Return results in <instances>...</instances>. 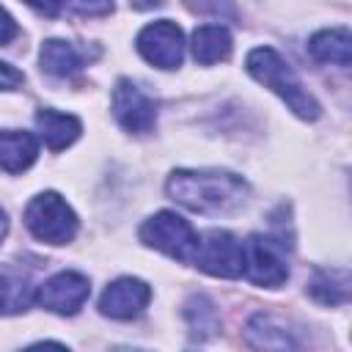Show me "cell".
<instances>
[{
	"instance_id": "14",
	"label": "cell",
	"mask_w": 352,
	"mask_h": 352,
	"mask_svg": "<svg viewBox=\"0 0 352 352\" xmlns=\"http://www.w3.org/2000/svg\"><path fill=\"white\" fill-rule=\"evenodd\" d=\"M349 44H352V36L346 28H330V30H319L311 36L308 52L316 63H336V66L346 69L352 60Z\"/></svg>"
},
{
	"instance_id": "7",
	"label": "cell",
	"mask_w": 352,
	"mask_h": 352,
	"mask_svg": "<svg viewBox=\"0 0 352 352\" xmlns=\"http://www.w3.org/2000/svg\"><path fill=\"white\" fill-rule=\"evenodd\" d=\"M138 52L157 69H176L184 58L182 28L170 19H157L138 33Z\"/></svg>"
},
{
	"instance_id": "2",
	"label": "cell",
	"mask_w": 352,
	"mask_h": 352,
	"mask_svg": "<svg viewBox=\"0 0 352 352\" xmlns=\"http://www.w3.org/2000/svg\"><path fill=\"white\" fill-rule=\"evenodd\" d=\"M245 69L253 80H258L261 85H267L270 91H275L294 116L314 121L319 118L322 107L319 102L308 94V88L300 82V77L294 74V69L280 58V52H275L272 47H256L248 52L245 58Z\"/></svg>"
},
{
	"instance_id": "3",
	"label": "cell",
	"mask_w": 352,
	"mask_h": 352,
	"mask_svg": "<svg viewBox=\"0 0 352 352\" xmlns=\"http://www.w3.org/2000/svg\"><path fill=\"white\" fill-rule=\"evenodd\" d=\"M25 226L38 242L66 245L77 234V214L58 192H38L25 206Z\"/></svg>"
},
{
	"instance_id": "5",
	"label": "cell",
	"mask_w": 352,
	"mask_h": 352,
	"mask_svg": "<svg viewBox=\"0 0 352 352\" xmlns=\"http://www.w3.org/2000/svg\"><path fill=\"white\" fill-rule=\"evenodd\" d=\"M245 248V275L256 286H280L289 278V264H286V242L278 236H264V234H250Z\"/></svg>"
},
{
	"instance_id": "15",
	"label": "cell",
	"mask_w": 352,
	"mask_h": 352,
	"mask_svg": "<svg viewBox=\"0 0 352 352\" xmlns=\"http://www.w3.org/2000/svg\"><path fill=\"white\" fill-rule=\"evenodd\" d=\"M231 33L223 25H201L192 33V58L204 66L220 63L231 55Z\"/></svg>"
},
{
	"instance_id": "24",
	"label": "cell",
	"mask_w": 352,
	"mask_h": 352,
	"mask_svg": "<svg viewBox=\"0 0 352 352\" xmlns=\"http://www.w3.org/2000/svg\"><path fill=\"white\" fill-rule=\"evenodd\" d=\"M113 352H146V349H129V346H121V349H113Z\"/></svg>"
},
{
	"instance_id": "19",
	"label": "cell",
	"mask_w": 352,
	"mask_h": 352,
	"mask_svg": "<svg viewBox=\"0 0 352 352\" xmlns=\"http://www.w3.org/2000/svg\"><path fill=\"white\" fill-rule=\"evenodd\" d=\"M30 286L25 280H14L8 275H0V314H19L30 305Z\"/></svg>"
},
{
	"instance_id": "1",
	"label": "cell",
	"mask_w": 352,
	"mask_h": 352,
	"mask_svg": "<svg viewBox=\"0 0 352 352\" xmlns=\"http://www.w3.org/2000/svg\"><path fill=\"white\" fill-rule=\"evenodd\" d=\"M165 192L201 214L234 212L248 198V184L242 176L228 170H173L168 176Z\"/></svg>"
},
{
	"instance_id": "11",
	"label": "cell",
	"mask_w": 352,
	"mask_h": 352,
	"mask_svg": "<svg viewBox=\"0 0 352 352\" xmlns=\"http://www.w3.org/2000/svg\"><path fill=\"white\" fill-rule=\"evenodd\" d=\"M148 300H151L148 283H143L140 278H118L102 292L99 311L110 319H135L146 311Z\"/></svg>"
},
{
	"instance_id": "6",
	"label": "cell",
	"mask_w": 352,
	"mask_h": 352,
	"mask_svg": "<svg viewBox=\"0 0 352 352\" xmlns=\"http://www.w3.org/2000/svg\"><path fill=\"white\" fill-rule=\"evenodd\" d=\"M192 264L214 278H239L245 272V248L228 231H209L198 236V250Z\"/></svg>"
},
{
	"instance_id": "18",
	"label": "cell",
	"mask_w": 352,
	"mask_h": 352,
	"mask_svg": "<svg viewBox=\"0 0 352 352\" xmlns=\"http://www.w3.org/2000/svg\"><path fill=\"white\" fill-rule=\"evenodd\" d=\"M184 319L190 324V336L198 341H206V338L217 336V330H220L217 311L209 302V297H204V294H192L184 302Z\"/></svg>"
},
{
	"instance_id": "8",
	"label": "cell",
	"mask_w": 352,
	"mask_h": 352,
	"mask_svg": "<svg viewBox=\"0 0 352 352\" xmlns=\"http://www.w3.org/2000/svg\"><path fill=\"white\" fill-rule=\"evenodd\" d=\"M113 116L126 132L146 135L157 124V102L132 80H118L113 88Z\"/></svg>"
},
{
	"instance_id": "20",
	"label": "cell",
	"mask_w": 352,
	"mask_h": 352,
	"mask_svg": "<svg viewBox=\"0 0 352 352\" xmlns=\"http://www.w3.org/2000/svg\"><path fill=\"white\" fill-rule=\"evenodd\" d=\"M25 82V74L19 69H14L11 63L0 60V91H14Z\"/></svg>"
},
{
	"instance_id": "17",
	"label": "cell",
	"mask_w": 352,
	"mask_h": 352,
	"mask_svg": "<svg viewBox=\"0 0 352 352\" xmlns=\"http://www.w3.org/2000/svg\"><path fill=\"white\" fill-rule=\"evenodd\" d=\"M308 292L316 302L322 305H338V302H346V294H349V275L346 270H316L311 283H308Z\"/></svg>"
},
{
	"instance_id": "4",
	"label": "cell",
	"mask_w": 352,
	"mask_h": 352,
	"mask_svg": "<svg viewBox=\"0 0 352 352\" xmlns=\"http://www.w3.org/2000/svg\"><path fill=\"white\" fill-rule=\"evenodd\" d=\"M140 242L176 258L192 264V256L198 250V234L195 228L176 212H157L140 226Z\"/></svg>"
},
{
	"instance_id": "23",
	"label": "cell",
	"mask_w": 352,
	"mask_h": 352,
	"mask_svg": "<svg viewBox=\"0 0 352 352\" xmlns=\"http://www.w3.org/2000/svg\"><path fill=\"white\" fill-rule=\"evenodd\" d=\"M6 231H8V220H6V212L0 209V242H3V236H6Z\"/></svg>"
},
{
	"instance_id": "22",
	"label": "cell",
	"mask_w": 352,
	"mask_h": 352,
	"mask_svg": "<svg viewBox=\"0 0 352 352\" xmlns=\"http://www.w3.org/2000/svg\"><path fill=\"white\" fill-rule=\"evenodd\" d=\"M25 352H69V349L63 344H58V341H38V344L28 346Z\"/></svg>"
},
{
	"instance_id": "10",
	"label": "cell",
	"mask_w": 352,
	"mask_h": 352,
	"mask_svg": "<svg viewBox=\"0 0 352 352\" xmlns=\"http://www.w3.org/2000/svg\"><path fill=\"white\" fill-rule=\"evenodd\" d=\"M245 341L256 352H300V333L278 314H253L245 324Z\"/></svg>"
},
{
	"instance_id": "9",
	"label": "cell",
	"mask_w": 352,
	"mask_h": 352,
	"mask_svg": "<svg viewBox=\"0 0 352 352\" xmlns=\"http://www.w3.org/2000/svg\"><path fill=\"white\" fill-rule=\"evenodd\" d=\"M91 294V283L85 275L80 272H72V270H63L58 275H52L50 280H44L36 292V300L41 308L52 311V314H63V316H72L77 314L85 300Z\"/></svg>"
},
{
	"instance_id": "16",
	"label": "cell",
	"mask_w": 352,
	"mask_h": 352,
	"mask_svg": "<svg viewBox=\"0 0 352 352\" xmlns=\"http://www.w3.org/2000/svg\"><path fill=\"white\" fill-rule=\"evenodd\" d=\"M80 66H82V58H80V52L69 41H63V38L44 41V47H41V69L47 74H52V77H72L74 72H80Z\"/></svg>"
},
{
	"instance_id": "13",
	"label": "cell",
	"mask_w": 352,
	"mask_h": 352,
	"mask_svg": "<svg viewBox=\"0 0 352 352\" xmlns=\"http://www.w3.org/2000/svg\"><path fill=\"white\" fill-rule=\"evenodd\" d=\"M38 157V143L30 132L22 129H3L0 132V168L6 173L28 170Z\"/></svg>"
},
{
	"instance_id": "21",
	"label": "cell",
	"mask_w": 352,
	"mask_h": 352,
	"mask_svg": "<svg viewBox=\"0 0 352 352\" xmlns=\"http://www.w3.org/2000/svg\"><path fill=\"white\" fill-rule=\"evenodd\" d=\"M16 36V22L8 16L6 8H0V44H8Z\"/></svg>"
},
{
	"instance_id": "12",
	"label": "cell",
	"mask_w": 352,
	"mask_h": 352,
	"mask_svg": "<svg viewBox=\"0 0 352 352\" xmlns=\"http://www.w3.org/2000/svg\"><path fill=\"white\" fill-rule=\"evenodd\" d=\"M36 129H38V135L47 143L50 151H60V148L72 146L80 138L82 124L72 113H60V110L44 107V110L36 113Z\"/></svg>"
}]
</instances>
